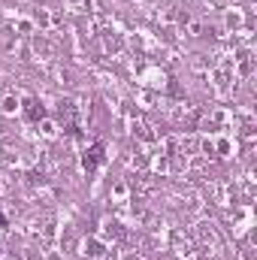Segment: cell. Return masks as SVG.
I'll list each match as a JSON object with an SVG mask.
<instances>
[{
  "instance_id": "cell-1",
  "label": "cell",
  "mask_w": 257,
  "mask_h": 260,
  "mask_svg": "<svg viewBox=\"0 0 257 260\" xmlns=\"http://www.w3.org/2000/svg\"><path fill=\"white\" fill-rule=\"evenodd\" d=\"M100 164H103V145L97 142V145H91L88 154H85V170H97Z\"/></svg>"
},
{
  "instance_id": "cell-2",
  "label": "cell",
  "mask_w": 257,
  "mask_h": 260,
  "mask_svg": "<svg viewBox=\"0 0 257 260\" xmlns=\"http://www.w3.org/2000/svg\"><path fill=\"white\" fill-rule=\"evenodd\" d=\"M0 227H6V215L3 212H0Z\"/></svg>"
}]
</instances>
